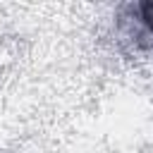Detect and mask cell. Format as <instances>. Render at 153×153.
Here are the masks:
<instances>
[{"instance_id":"cell-1","label":"cell","mask_w":153,"mask_h":153,"mask_svg":"<svg viewBox=\"0 0 153 153\" xmlns=\"http://www.w3.org/2000/svg\"><path fill=\"white\" fill-rule=\"evenodd\" d=\"M136 10H139V22L143 24L146 33L153 38V0L139 2V5H136Z\"/></svg>"}]
</instances>
